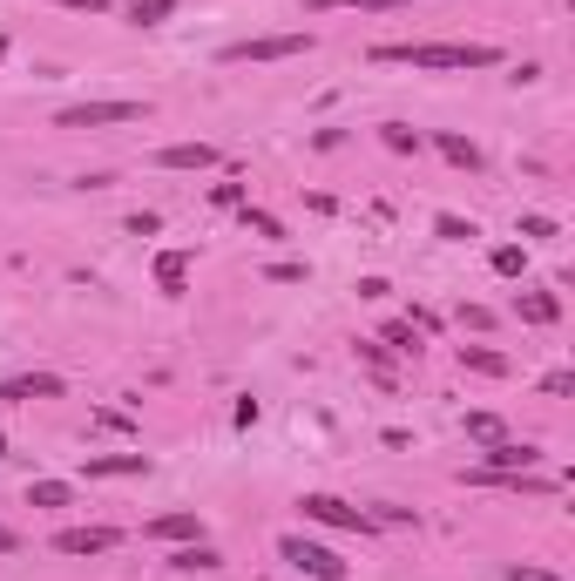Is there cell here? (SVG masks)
<instances>
[{"label":"cell","mask_w":575,"mask_h":581,"mask_svg":"<svg viewBox=\"0 0 575 581\" xmlns=\"http://www.w3.org/2000/svg\"><path fill=\"white\" fill-rule=\"evenodd\" d=\"M312 14H339V7H352V14H393L400 0H305Z\"/></svg>","instance_id":"18"},{"label":"cell","mask_w":575,"mask_h":581,"mask_svg":"<svg viewBox=\"0 0 575 581\" xmlns=\"http://www.w3.org/2000/svg\"><path fill=\"white\" fill-rule=\"evenodd\" d=\"M122 534L115 527H61L55 534V554H109Z\"/></svg>","instance_id":"8"},{"label":"cell","mask_w":575,"mask_h":581,"mask_svg":"<svg viewBox=\"0 0 575 581\" xmlns=\"http://www.w3.org/2000/svg\"><path fill=\"white\" fill-rule=\"evenodd\" d=\"M291 55H312V34H258V41L224 48L230 68H244V61H291Z\"/></svg>","instance_id":"5"},{"label":"cell","mask_w":575,"mask_h":581,"mask_svg":"<svg viewBox=\"0 0 575 581\" xmlns=\"http://www.w3.org/2000/svg\"><path fill=\"white\" fill-rule=\"evenodd\" d=\"M508 581H562V575H548V568H521V561H515V568H508Z\"/></svg>","instance_id":"33"},{"label":"cell","mask_w":575,"mask_h":581,"mask_svg":"<svg viewBox=\"0 0 575 581\" xmlns=\"http://www.w3.org/2000/svg\"><path fill=\"white\" fill-rule=\"evenodd\" d=\"M0 61H7V34H0Z\"/></svg>","instance_id":"35"},{"label":"cell","mask_w":575,"mask_h":581,"mask_svg":"<svg viewBox=\"0 0 575 581\" xmlns=\"http://www.w3.org/2000/svg\"><path fill=\"white\" fill-rule=\"evenodd\" d=\"M460 325H467V332H488L494 311H488V305H460Z\"/></svg>","instance_id":"27"},{"label":"cell","mask_w":575,"mask_h":581,"mask_svg":"<svg viewBox=\"0 0 575 581\" xmlns=\"http://www.w3.org/2000/svg\"><path fill=\"white\" fill-rule=\"evenodd\" d=\"M305 507V521H318V527H339V534H373V514L366 507H352V500H339V494H305L298 500Z\"/></svg>","instance_id":"3"},{"label":"cell","mask_w":575,"mask_h":581,"mask_svg":"<svg viewBox=\"0 0 575 581\" xmlns=\"http://www.w3.org/2000/svg\"><path fill=\"white\" fill-rule=\"evenodd\" d=\"M156 284H163L170 298H183V284H190V257H183V250H163V257H156Z\"/></svg>","instance_id":"15"},{"label":"cell","mask_w":575,"mask_h":581,"mask_svg":"<svg viewBox=\"0 0 575 581\" xmlns=\"http://www.w3.org/2000/svg\"><path fill=\"white\" fill-rule=\"evenodd\" d=\"M278 554H285L291 568H298V575H312V581H345V561L332 548H325V541H305V534H285V541H278Z\"/></svg>","instance_id":"4"},{"label":"cell","mask_w":575,"mask_h":581,"mask_svg":"<svg viewBox=\"0 0 575 581\" xmlns=\"http://www.w3.org/2000/svg\"><path fill=\"white\" fill-rule=\"evenodd\" d=\"M542 392H548V399H569V392H575V372H548Z\"/></svg>","instance_id":"30"},{"label":"cell","mask_w":575,"mask_h":581,"mask_svg":"<svg viewBox=\"0 0 575 581\" xmlns=\"http://www.w3.org/2000/svg\"><path fill=\"white\" fill-rule=\"evenodd\" d=\"M433 230H440L447 244H467V237H481V230H474L467 217H454V210H440V217H433Z\"/></svg>","instance_id":"23"},{"label":"cell","mask_w":575,"mask_h":581,"mask_svg":"<svg viewBox=\"0 0 575 581\" xmlns=\"http://www.w3.org/2000/svg\"><path fill=\"white\" fill-rule=\"evenodd\" d=\"M467 440H481V446H494V440H508V426L494 413H467Z\"/></svg>","instance_id":"21"},{"label":"cell","mask_w":575,"mask_h":581,"mask_svg":"<svg viewBox=\"0 0 575 581\" xmlns=\"http://www.w3.org/2000/svg\"><path fill=\"white\" fill-rule=\"evenodd\" d=\"M170 568H183V575H217V568H224V554L210 548V541H183V548L170 554Z\"/></svg>","instance_id":"11"},{"label":"cell","mask_w":575,"mask_h":581,"mask_svg":"<svg viewBox=\"0 0 575 581\" xmlns=\"http://www.w3.org/2000/svg\"><path fill=\"white\" fill-rule=\"evenodd\" d=\"M460 365H467V372H481V379H508V359L488 352V345H460Z\"/></svg>","instance_id":"16"},{"label":"cell","mask_w":575,"mask_h":581,"mask_svg":"<svg viewBox=\"0 0 575 581\" xmlns=\"http://www.w3.org/2000/svg\"><path fill=\"white\" fill-rule=\"evenodd\" d=\"M515 318L521 325H555V318H562V298H555V291H521Z\"/></svg>","instance_id":"12"},{"label":"cell","mask_w":575,"mask_h":581,"mask_svg":"<svg viewBox=\"0 0 575 581\" xmlns=\"http://www.w3.org/2000/svg\"><path fill=\"white\" fill-rule=\"evenodd\" d=\"M494 271H501V277H521V271H528V250H521V244H501V250H494Z\"/></svg>","instance_id":"24"},{"label":"cell","mask_w":575,"mask_h":581,"mask_svg":"<svg viewBox=\"0 0 575 581\" xmlns=\"http://www.w3.org/2000/svg\"><path fill=\"white\" fill-rule=\"evenodd\" d=\"M237 217H244V230H251V237H285V223L271 217V210H251V203H237Z\"/></svg>","instance_id":"20"},{"label":"cell","mask_w":575,"mask_h":581,"mask_svg":"<svg viewBox=\"0 0 575 581\" xmlns=\"http://www.w3.org/2000/svg\"><path fill=\"white\" fill-rule=\"evenodd\" d=\"M481 467L488 473H535L542 467V446L535 440H494L488 453H481Z\"/></svg>","instance_id":"6"},{"label":"cell","mask_w":575,"mask_h":581,"mask_svg":"<svg viewBox=\"0 0 575 581\" xmlns=\"http://www.w3.org/2000/svg\"><path fill=\"white\" fill-rule=\"evenodd\" d=\"M0 399H7V406H34V399H61V379H55V372H14V379H0Z\"/></svg>","instance_id":"7"},{"label":"cell","mask_w":575,"mask_h":581,"mask_svg":"<svg viewBox=\"0 0 575 581\" xmlns=\"http://www.w3.org/2000/svg\"><path fill=\"white\" fill-rule=\"evenodd\" d=\"M521 237H555V217H542V210H528V217H521Z\"/></svg>","instance_id":"28"},{"label":"cell","mask_w":575,"mask_h":581,"mask_svg":"<svg viewBox=\"0 0 575 581\" xmlns=\"http://www.w3.org/2000/svg\"><path fill=\"white\" fill-rule=\"evenodd\" d=\"M379 142L393 156H420V129H406V122H379Z\"/></svg>","instance_id":"17"},{"label":"cell","mask_w":575,"mask_h":581,"mask_svg":"<svg viewBox=\"0 0 575 581\" xmlns=\"http://www.w3.org/2000/svg\"><path fill=\"white\" fill-rule=\"evenodd\" d=\"M156 230H163L156 210H136V217H129V237H156Z\"/></svg>","instance_id":"29"},{"label":"cell","mask_w":575,"mask_h":581,"mask_svg":"<svg viewBox=\"0 0 575 581\" xmlns=\"http://www.w3.org/2000/svg\"><path fill=\"white\" fill-rule=\"evenodd\" d=\"M433 149H440V156H447L454 169H481V142L460 136V129H440V136H433Z\"/></svg>","instance_id":"13"},{"label":"cell","mask_w":575,"mask_h":581,"mask_svg":"<svg viewBox=\"0 0 575 581\" xmlns=\"http://www.w3.org/2000/svg\"><path fill=\"white\" fill-rule=\"evenodd\" d=\"M21 548V534H14V527H0V554H14Z\"/></svg>","instance_id":"34"},{"label":"cell","mask_w":575,"mask_h":581,"mask_svg":"<svg viewBox=\"0 0 575 581\" xmlns=\"http://www.w3.org/2000/svg\"><path fill=\"white\" fill-rule=\"evenodd\" d=\"M149 473V453H88V480H129Z\"/></svg>","instance_id":"9"},{"label":"cell","mask_w":575,"mask_h":581,"mask_svg":"<svg viewBox=\"0 0 575 581\" xmlns=\"http://www.w3.org/2000/svg\"><path fill=\"white\" fill-rule=\"evenodd\" d=\"M373 61H386V68H494L501 48H488V41H379Z\"/></svg>","instance_id":"1"},{"label":"cell","mask_w":575,"mask_h":581,"mask_svg":"<svg viewBox=\"0 0 575 581\" xmlns=\"http://www.w3.org/2000/svg\"><path fill=\"white\" fill-rule=\"evenodd\" d=\"M122 122H149V102H75L55 115V129H122Z\"/></svg>","instance_id":"2"},{"label":"cell","mask_w":575,"mask_h":581,"mask_svg":"<svg viewBox=\"0 0 575 581\" xmlns=\"http://www.w3.org/2000/svg\"><path fill=\"white\" fill-rule=\"evenodd\" d=\"M28 500H34V507H68V500H75V487H68V480H34Z\"/></svg>","instance_id":"19"},{"label":"cell","mask_w":575,"mask_h":581,"mask_svg":"<svg viewBox=\"0 0 575 581\" xmlns=\"http://www.w3.org/2000/svg\"><path fill=\"white\" fill-rule=\"evenodd\" d=\"M264 277H271V284H305V264H271Z\"/></svg>","instance_id":"31"},{"label":"cell","mask_w":575,"mask_h":581,"mask_svg":"<svg viewBox=\"0 0 575 581\" xmlns=\"http://www.w3.org/2000/svg\"><path fill=\"white\" fill-rule=\"evenodd\" d=\"M55 7H68V14H109L115 0H55Z\"/></svg>","instance_id":"32"},{"label":"cell","mask_w":575,"mask_h":581,"mask_svg":"<svg viewBox=\"0 0 575 581\" xmlns=\"http://www.w3.org/2000/svg\"><path fill=\"white\" fill-rule=\"evenodd\" d=\"M156 169H217V149L210 142H170V149H156Z\"/></svg>","instance_id":"10"},{"label":"cell","mask_w":575,"mask_h":581,"mask_svg":"<svg viewBox=\"0 0 575 581\" xmlns=\"http://www.w3.org/2000/svg\"><path fill=\"white\" fill-rule=\"evenodd\" d=\"M0 460H7V440H0Z\"/></svg>","instance_id":"36"},{"label":"cell","mask_w":575,"mask_h":581,"mask_svg":"<svg viewBox=\"0 0 575 581\" xmlns=\"http://www.w3.org/2000/svg\"><path fill=\"white\" fill-rule=\"evenodd\" d=\"M143 534H156V541H203V521L197 514H156Z\"/></svg>","instance_id":"14"},{"label":"cell","mask_w":575,"mask_h":581,"mask_svg":"<svg viewBox=\"0 0 575 581\" xmlns=\"http://www.w3.org/2000/svg\"><path fill=\"white\" fill-rule=\"evenodd\" d=\"M386 345H400V352H420V332H413V325H406V318H393V325H386Z\"/></svg>","instance_id":"25"},{"label":"cell","mask_w":575,"mask_h":581,"mask_svg":"<svg viewBox=\"0 0 575 581\" xmlns=\"http://www.w3.org/2000/svg\"><path fill=\"white\" fill-rule=\"evenodd\" d=\"M163 14H176V0H129V21L136 28H156Z\"/></svg>","instance_id":"22"},{"label":"cell","mask_w":575,"mask_h":581,"mask_svg":"<svg viewBox=\"0 0 575 581\" xmlns=\"http://www.w3.org/2000/svg\"><path fill=\"white\" fill-rule=\"evenodd\" d=\"M210 203H217V210H237V203H251V196H244V183H217Z\"/></svg>","instance_id":"26"}]
</instances>
